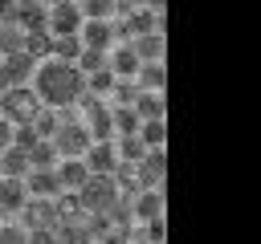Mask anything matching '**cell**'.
<instances>
[{
    "label": "cell",
    "mask_w": 261,
    "mask_h": 244,
    "mask_svg": "<svg viewBox=\"0 0 261 244\" xmlns=\"http://www.w3.org/2000/svg\"><path fill=\"white\" fill-rule=\"evenodd\" d=\"M33 89H37L41 106L65 110V106H77V98L86 94V73H82L73 61L45 57V61H37V69H33Z\"/></svg>",
    "instance_id": "obj_1"
},
{
    "label": "cell",
    "mask_w": 261,
    "mask_h": 244,
    "mask_svg": "<svg viewBox=\"0 0 261 244\" xmlns=\"http://www.w3.org/2000/svg\"><path fill=\"white\" fill-rule=\"evenodd\" d=\"M73 195H77V207H82V211H106V207L114 203L118 187H114V179H110V175H94V171H90Z\"/></svg>",
    "instance_id": "obj_2"
},
{
    "label": "cell",
    "mask_w": 261,
    "mask_h": 244,
    "mask_svg": "<svg viewBox=\"0 0 261 244\" xmlns=\"http://www.w3.org/2000/svg\"><path fill=\"white\" fill-rule=\"evenodd\" d=\"M37 106H41V98H37L33 85H8V89H0V114L8 122H29L37 114Z\"/></svg>",
    "instance_id": "obj_3"
},
{
    "label": "cell",
    "mask_w": 261,
    "mask_h": 244,
    "mask_svg": "<svg viewBox=\"0 0 261 244\" xmlns=\"http://www.w3.org/2000/svg\"><path fill=\"white\" fill-rule=\"evenodd\" d=\"M53 240H57V244H94V216L82 211V207L57 216V224H53Z\"/></svg>",
    "instance_id": "obj_4"
},
{
    "label": "cell",
    "mask_w": 261,
    "mask_h": 244,
    "mask_svg": "<svg viewBox=\"0 0 261 244\" xmlns=\"http://www.w3.org/2000/svg\"><path fill=\"white\" fill-rule=\"evenodd\" d=\"M49 142H53L57 159H82V150H86L94 138H90L86 122H57V130L49 134Z\"/></svg>",
    "instance_id": "obj_5"
},
{
    "label": "cell",
    "mask_w": 261,
    "mask_h": 244,
    "mask_svg": "<svg viewBox=\"0 0 261 244\" xmlns=\"http://www.w3.org/2000/svg\"><path fill=\"white\" fill-rule=\"evenodd\" d=\"M33 69H37V61H33L24 49L4 53V57H0V89H8V85H29V81H33Z\"/></svg>",
    "instance_id": "obj_6"
},
{
    "label": "cell",
    "mask_w": 261,
    "mask_h": 244,
    "mask_svg": "<svg viewBox=\"0 0 261 244\" xmlns=\"http://www.w3.org/2000/svg\"><path fill=\"white\" fill-rule=\"evenodd\" d=\"M163 175H167V146H147V155L135 163L139 187H163Z\"/></svg>",
    "instance_id": "obj_7"
},
{
    "label": "cell",
    "mask_w": 261,
    "mask_h": 244,
    "mask_svg": "<svg viewBox=\"0 0 261 244\" xmlns=\"http://www.w3.org/2000/svg\"><path fill=\"white\" fill-rule=\"evenodd\" d=\"M77 24H82L77 0H57V4H49V16H45V28H49V33H77Z\"/></svg>",
    "instance_id": "obj_8"
},
{
    "label": "cell",
    "mask_w": 261,
    "mask_h": 244,
    "mask_svg": "<svg viewBox=\"0 0 261 244\" xmlns=\"http://www.w3.org/2000/svg\"><path fill=\"white\" fill-rule=\"evenodd\" d=\"M16 216H20L24 228H53V224H57V207H53V199H37V195H29L24 207H20Z\"/></svg>",
    "instance_id": "obj_9"
},
{
    "label": "cell",
    "mask_w": 261,
    "mask_h": 244,
    "mask_svg": "<svg viewBox=\"0 0 261 244\" xmlns=\"http://www.w3.org/2000/svg\"><path fill=\"white\" fill-rule=\"evenodd\" d=\"M77 37H82L86 49H110V45H114V28H110V20H94V16H82Z\"/></svg>",
    "instance_id": "obj_10"
},
{
    "label": "cell",
    "mask_w": 261,
    "mask_h": 244,
    "mask_svg": "<svg viewBox=\"0 0 261 244\" xmlns=\"http://www.w3.org/2000/svg\"><path fill=\"white\" fill-rule=\"evenodd\" d=\"M82 163L94 171V175H110L118 167V155H114V142H90L82 150Z\"/></svg>",
    "instance_id": "obj_11"
},
{
    "label": "cell",
    "mask_w": 261,
    "mask_h": 244,
    "mask_svg": "<svg viewBox=\"0 0 261 244\" xmlns=\"http://www.w3.org/2000/svg\"><path fill=\"white\" fill-rule=\"evenodd\" d=\"M24 191H29V195H37V199H53V195L61 191L57 171H53V167H33V171L24 175Z\"/></svg>",
    "instance_id": "obj_12"
},
{
    "label": "cell",
    "mask_w": 261,
    "mask_h": 244,
    "mask_svg": "<svg viewBox=\"0 0 261 244\" xmlns=\"http://www.w3.org/2000/svg\"><path fill=\"white\" fill-rule=\"evenodd\" d=\"M24 199H29L24 179H8V175H0V211H4V216H16V211L24 207Z\"/></svg>",
    "instance_id": "obj_13"
},
{
    "label": "cell",
    "mask_w": 261,
    "mask_h": 244,
    "mask_svg": "<svg viewBox=\"0 0 261 244\" xmlns=\"http://www.w3.org/2000/svg\"><path fill=\"white\" fill-rule=\"evenodd\" d=\"M0 175H8V179H24V175H29V150L16 146V142H8V146L0 150Z\"/></svg>",
    "instance_id": "obj_14"
},
{
    "label": "cell",
    "mask_w": 261,
    "mask_h": 244,
    "mask_svg": "<svg viewBox=\"0 0 261 244\" xmlns=\"http://www.w3.org/2000/svg\"><path fill=\"white\" fill-rule=\"evenodd\" d=\"M57 183H61V191H77L82 187V179L90 175V167L82 163V159H57Z\"/></svg>",
    "instance_id": "obj_15"
},
{
    "label": "cell",
    "mask_w": 261,
    "mask_h": 244,
    "mask_svg": "<svg viewBox=\"0 0 261 244\" xmlns=\"http://www.w3.org/2000/svg\"><path fill=\"white\" fill-rule=\"evenodd\" d=\"M139 118H167V102H163V89H139V98L130 102Z\"/></svg>",
    "instance_id": "obj_16"
},
{
    "label": "cell",
    "mask_w": 261,
    "mask_h": 244,
    "mask_svg": "<svg viewBox=\"0 0 261 244\" xmlns=\"http://www.w3.org/2000/svg\"><path fill=\"white\" fill-rule=\"evenodd\" d=\"M33 61H45L53 53V33L49 28H24V45H20Z\"/></svg>",
    "instance_id": "obj_17"
},
{
    "label": "cell",
    "mask_w": 261,
    "mask_h": 244,
    "mask_svg": "<svg viewBox=\"0 0 261 244\" xmlns=\"http://www.w3.org/2000/svg\"><path fill=\"white\" fill-rule=\"evenodd\" d=\"M130 45H135L139 61H163V33H159V28H155V33H139V37H130Z\"/></svg>",
    "instance_id": "obj_18"
},
{
    "label": "cell",
    "mask_w": 261,
    "mask_h": 244,
    "mask_svg": "<svg viewBox=\"0 0 261 244\" xmlns=\"http://www.w3.org/2000/svg\"><path fill=\"white\" fill-rule=\"evenodd\" d=\"M135 85H139V89H163V85H167V69H163V61H143L139 73H135Z\"/></svg>",
    "instance_id": "obj_19"
},
{
    "label": "cell",
    "mask_w": 261,
    "mask_h": 244,
    "mask_svg": "<svg viewBox=\"0 0 261 244\" xmlns=\"http://www.w3.org/2000/svg\"><path fill=\"white\" fill-rule=\"evenodd\" d=\"M110 142H114V155H118L122 163H139V159L147 155V142H143L139 134H114Z\"/></svg>",
    "instance_id": "obj_20"
},
{
    "label": "cell",
    "mask_w": 261,
    "mask_h": 244,
    "mask_svg": "<svg viewBox=\"0 0 261 244\" xmlns=\"http://www.w3.org/2000/svg\"><path fill=\"white\" fill-rule=\"evenodd\" d=\"M77 53H82V37H77V33H53V53H49V57L73 61Z\"/></svg>",
    "instance_id": "obj_21"
},
{
    "label": "cell",
    "mask_w": 261,
    "mask_h": 244,
    "mask_svg": "<svg viewBox=\"0 0 261 244\" xmlns=\"http://www.w3.org/2000/svg\"><path fill=\"white\" fill-rule=\"evenodd\" d=\"M139 138L147 146H167V118H143L139 122Z\"/></svg>",
    "instance_id": "obj_22"
},
{
    "label": "cell",
    "mask_w": 261,
    "mask_h": 244,
    "mask_svg": "<svg viewBox=\"0 0 261 244\" xmlns=\"http://www.w3.org/2000/svg\"><path fill=\"white\" fill-rule=\"evenodd\" d=\"M110 118H114V134H139V114L135 106H110Z\"/></svg>",
    "instance_id": "obj_23"
},
{
    "label": "cell",
    "mask_w": 261,
    "mask_h": 244,
    "mask_svg": "<svg viewBox=\"0 0 261 244\" xmlns=\"http://www.w3.org/2000/svg\"><path fill=\"white\" fill-rule=\"evenodd\" d=\"M57 122H61V114H57L53 106H37V114L29 118V126L37 130V138H49V134L57 130Z\"/></svg>",
    "instance_id": "obj_24"
},
{
    "label": "cell",
    "mask_w": 261,
    "mask_h": 244,
    "mask_svg": "<svg viewBox=\"0 0 261 244\" xmlns=\"http://www.w3.org/2000/svg\"><path fill=\"white\" fill-rule=\"evenodd\" d=\"M33 167H57V150H53L49 138H37V142L29 146V171H33Z\"/></svg>",
    "instance_id": "obj_25"
},
{
    "label": "cell",
    "mask_w": 261,
    "mask_h": 244,
    "mask_svg": "<svg viewBox=\"0 0 261 244\" xmlns=\"http://www.w3.org/2000/svg\"><path fill=\"white\" fill-rule=\"evenodd\" d=\"M110 85H114L110 65H102V69H90V73H86V94H110Z\"/></svg>",
    "instance_id": "obj_26"
},
{
    "label": "cell",
    "mask_w": 261,
    "mask_h": 244,
    "mask_svg": "<svg viewBox=\"0 0 261 244\" xmlns=\"http://www.w3.org/2000/svg\"><path fill=\"white\" fill-rule=\"evenodd\" d=\"M24 45V28L20 24H0V57L4 53H16Z\"/></svg>",
    "instance_id": "obj_27"
},
{
    "label": "cell",
    "mask_w": 261,
    "mask_h": 244,
    "mask_svg": "<svg viewBox=\"0 0 261 244\" xmlns=\"http://www.w3.org/2000/svg\"><path fill=\"white\" fill-rule=\"evenodd\" d=\"M77 8H82V16H94V20L118 16V12H114V0H77Z\"/></svg>",
    "instance_id": "obj_28"
},
{
    "label": "cell",
    "mask_w": 261,
    "mask_h": 244,
    "mask_svg": "<svg viewBox=\"0 0 261 244\" xmlns=\"http://www.w3.org/2000/svg\"><path fill=\"white\" fill-rule=\"evenodd\" d=\"M73 65H77L82 73H90V69H102V65H106V49H86V45H82V53L73 57Z\"/></svg>",
    "instance_id": "obj_29"
},
{
    "label": "cell",
    "mask_w": 261,
    "mask_h": 244,
    "mask_svg": "<svg viewBox=\"0 0 261 244\" xmlns=\"http://www.w3.org/2000/svg\"><path fill=\"white\" fill-rule=\"evenodd\" d=\"M0 244H24V224H0Z\"/></svg>",
    "instance_id": "obj_30"
},
{
    "label": "cell",
    "mask_w": 261,
    "mask_h": 244,
    "mask_svg": "<svg viewBox=\"0 0 261 244\" xmlns=\"http://www.w3.org/2000/svg\"><path fill=\"white\" fill-rule=\"evenodd\" d=\"M94 244H130V236H126V232H118V228H110V232H102Z\"/></svg>",
    "instance_id": "obj_31"
},
{
    "label": "cell",
    "mask_w": 261,
    "mask_h": 244,
    "mask_svg": "<svg viewBox=\"0 0 261 244\" xmlns=\"http://www.w3.org/2000/svg\"><path fill=\"white\" fill-rule=\"evenodd\" d=\"M0 24H16V0H0Z\"/></svg>",
    "instance_id": "obj_32"
},
{
    "label": "cell",
    "mask_w": 261,
    "mask_h": 244,
    "mask_svg": "<svg viewBox=\"0 0 261 244\" xmlns=\"http://www.w3.org/2000/svg\"><path fill=\"white\" fill-rule=\"evenodd\" d=\"M12 126H16V122H8V118L0 114V150H4L8 142H12Z\"/></svg>",
    "instance_id": "obj_33"
},
{
    "label": "cell",
    "mask_w": 261,
    "mask_h": 244,
    "mask_svg": "<svg viewBox=\"0 0 261 244\" xmlns=\"http://www.w3.org/2000/svg\"><path fill=\"white\" fill-rule=\"evenodd\" d=\"M45 4H57V0H45Z\"/></svg>",
    "instance_id": "obj_34"
},
{
    "label": "cell",
    "mask_w": 261,
    "mask_h": 244,
    "mask_svg": "<svg viewBox=\"0 0 261 244\" xmlns=\"http://www.w3.org/2000/svg\"><path fill=\"white\" fill-rule=\"evenodd\" d=\"M0 224H4V211H0Z\"/></svg>",
    "instance_id": "obj_35"
},
{
    "label": "cell",
    "mask_w": 261,
    "mask_h": 244,
    "mask_svg": "<svg viewBox=\"0 0 261 244\" xmlns=\"http://www.w3.org/2000/svg\"><path fill=\"white\" fill-rule=\"evenodd\" d=\"M53 244H57V240H53Z\"/></svg>",
    "instance_id": "obj_36"
}]
</instances>
